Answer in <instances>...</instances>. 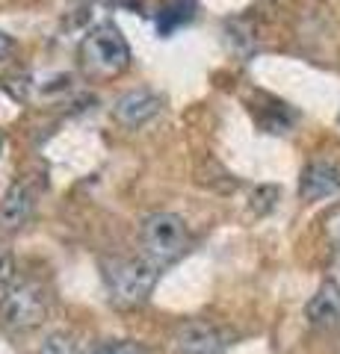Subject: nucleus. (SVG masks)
<instances>
[{
  "label": "nucleus",
  "instance_id": "nucleus-1",
  "mask_svg": "<svg viewBox=\"0 0 340 354\" xmlns=\"http://www.w3.org/2000/svg\"><path fill=\"white\" fill-rule=\"evenodd\" d=\"M160 278V266L154 260H122L113 263V269L107 272L109 295L125 307H136L154 290Z\"/></svg>",
  "mask_w": 340,
  "mask_h": 354
},
{
  "label": "nucleus",
  "instance_id": "nucleus-2",
  "mask_svg": "<svg viewBox=\"0 0 340 354\" xmlns=\"http://www.w3.org/2000/svg\"><path fill=\"white\" fill-rule=\"evenodd\" d=\"M83 62L92 74H101V77L122 74L130 62V50L118 27L113 24L95 27L83 41Z\"/></svg>",
  "mask_w": 340,
  "mask_h": 354
},
{
  "label": "nucleus",
  "instance_id": "nucleus-3",
  "mask_svg": "<svg viewBox=\"0 0 340 354\" xmlns=\"http://www.w3.org/2000/svg\"><path fill=\"white\" fill-rule=\"evenodd\" d=\"M142 248L157 266L178 260L186 248V225L175 213H154L142 221Z\"/></svg>",
  "mask_w": 340,
  "mask_h": 354
},
{
  "label": "nucleus",
  "instance_id": "nucleus-4",
  "mask_svg": "<svg viewBox=\"0 0 340 354\" xmlns=\"http://www.w3.org/2000/svg\"><path fill=\"white\" fill-rule=\"evenodd\" d=\"M0 316L9 328H33L42 322L45 316V295H42L39 286L33 283H18V286H9L0 298Z\"/></svg>",
  "mask_w": 340,
  "mask_h": 354
},
{
  "label": "nucleus",
  "instance_id": "nucleus-5",
  "mask_svg": "<svg viewBox=\"0 0 340 354\" xmlns=\"http://www.w3.org/2000/svg\"><path fill=\"white\" fill-rule=\"evenodd\" d=\"M299 195L305 201H320V198H334L340 195V165L316 160L302 171L299 180Z\"/></svg>",
  "mask_w": 340,
  "mask_h": 354
},
{
  "label": "nucleus",
  "instance_id": "nucleus-6",
  "mask_svg": "<svg viewBox=\"0 0 340 354\" xmlns=\"http://www.w3.org/2000/svg\"><path fill=\"white\" fill-rule=\"evenodd\" d=\"M113 113L125 127H142L160 113V97L151 88H130L116 101Z\"/></svg>",
  "mask_w": 340,
  "mask_h": 354
},
{
  "label": "nucleus",
  "instance_id": "nucleus-7",
  "mask_svg": "<svg viewBox=\"0 0 340 354\" xmlns=\"http://www.w3.org/2000/svg\"><path fill=\"white\" fill-rule=\"evenodd\" d=\"M222 334L207 322H186L175 330V351L178 354H222Z\"/></svg>",
  "mask_w": 340,
  "mask_h": 354
},
{
  "label": "nucleus",
  "instance_id": "nucleus-8",
  "mask_svg": "<svg viewBox=\"0 0 340 354\" xmlns=\"http://www.w3.org/2000/svg\"><path fill=\"white\" fill-rule=\"evenodd\" d=\"M305 319L314 328H334L340 325V283L325 281L320 290L311 295L308 307H305Z\"/></svg>",
  "mask_w": 340,
  "mask_h": 354
},
{
  "label": "nucleus",
  "instance_id": "nucleus-9",
  "mask_svg": "<svg viewBox=\"0 0 340 354\" xmlns=\"http://www.w3.org/2000/svg\"><path fill=\"white\" fill-rule=\"evenodd\" d=\"M30 209H33L30 192L24 186H12V189L3 195V201H0V227L3 230L21 227L30 218Z\"/></svg>",
  "mask_w": 340,
  "mask_h": 354
},
{
  "label": "nucleus",
  "instance_id": "nucleus-10",
  "mask_svg": "<svg viewBox=\"0 0 340 354\" xmlns=\"http://www.w3.org/2000/svg\"><path fill=\"white\" fill-rule=\"evenodd\" d=\"M186 18H190V12L184 9V3H172V6H166L157 15V32H160V36H169V32L178 24H184Z\"/></svg>",
  "mask_w": 340,
  "mask_h": 354
},
{
  "label": "nucleus",
  "instance_id": "nucleus-11",
  "mask_svg": "<svg viewBox=\"0 0 340 354\" xmlns=\"http://www.w3.org/2000/svg\"><path fill=\"white\" fill-rule=\"evenodd\" d=\"M39 354H80V351H78V342H74L69 334L57 330V334H48V337H45Z\"/></svg>",
  "mask_w": 340,
  "mask_h": 354
},
{
  "label": "nucleus",
  "instance_id": "nucleus-12",
  "mask_svg": "<svg viewBox=\"0 0 340 354\" xmlns=\"http://www.w3.org/2000/svg\"><path fill=\"white\" fill-rule=\"evenodd\" d=\"M92 354H148V351L134 339H107L98 348H92Z\"/></svg>",
  "mask_w": 340,
  "mask_h": 354
},
{
  "label": "nucleus",
  "instance_id": "nucleus-13",
  "mask_svg": "<svg viewBox=\"0 0 340 354\" xmlns=\"http://www.w3.org/2000/svg\"><path fill=\"white\" fill-rule=\"evenodd\" d=\"M325 236H328V239H332V242H334V245L340 248V207L334 209V213H332V216H328V218H325Z\"/></svg>",
  "mask_w": 340,
  "mask_h": 354
},
{
  "label": "nucleus",
  "instance_id": "nucleus-14",
  "mask_svg": "<svg viewBox=\"0 0 340 354\" xmlns=\"http://www.w3.org/2000/svg\"><path fill=\"white\" fill-rule=\"evenodd\" d=\"M12 281V257L6 251H0V290Z\"/></svg>",
  "mask_w": 340,
  "mask_h": 354
},
{
  "label": "nucleus",
  "instance_id": "nucleus-15",
  "mask_svg": "<svg viewBox=\"0 0 340 354\" xmlns=\"http://www.w3.org/2000/svg\"><path fill=\"white\" fill-rule=\"evenodd\" d=\"M9 50H12V39H9V36H6V32H3V30H0V59H3V57H6V53H9Z\"/></svg>",
  "mask_w": 340,
  "mask_h": 354
}]
</instances>
